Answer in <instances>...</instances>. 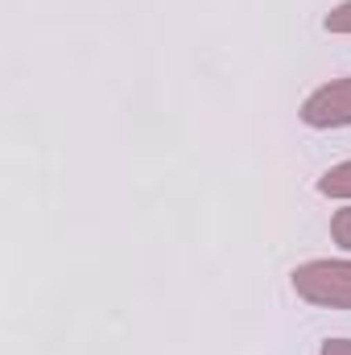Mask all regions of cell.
<instances>
[{
  "instance_id": "cell-1",
  "label": "cell",
  "mask_w": 351,
  "mask_h": 355,
  "mask_svg": "<svg viewBox=\"0 0 351 355\" xmlns=\"http://www.w3.org/2000/svg\"><path fill=\"white\" fill-rule=\"evenodd\" d=\"M298 297L331 310H351V261H306L293 268Z\"/></svg>"
},
{
  "instance_id": "cell-2",
  "label": "cell",
  "mask_w": 351,
  "mask_h": 355,
  "mask_svg": "<svg viewBox=\"0 0 351 355\" xmlns=\"http://www.w3.org/2000/svg\"><path fill=\"white\" fill-rule=\"evenodd\" d=\"M302 120L310 128H348L351 124V79H335L310 91L302 103Z\"/></svg>"
},
{
  "instance_id": "cell-3",
  "label": "cell",
  "mask_w": 351,
  "mask_h": 355,
  "mask_svg": "<svg viewBox=\"0 0 351 355\" xmlns=\"http://www.w3.org/2000/svg\"><path fill=\"white\" fill-rule=\"evenodd\" d=\"M318 190H323L327 198H351V162L331 166L327 174L318 178Z\"/></svg>"
},
{
  "instance_id": "cell-4",
  "label": "cell",
  "mask_w": 351,
  "mask_h": 355,
  "mask_svg": "<svg viewBox=\"0 0 351 355\" xmlns=\"http://www.w3.org/2000/svg\"><path fill=\"white\" fill-rule=\"evenodd\" d=\"M331 240H335L343 252H351V207L335 211V219H331Z\"/></svg>"
},
{
  "instance_id": "cell-5",
  "label": "cell",
  "mask_w": 351,
  "mask_h": 355,
  "mask_svg": "<svg viewBox=\"0 0 351 355\" xmlns=\"http://www.w3.org/2000/svg\"><path fill=\"white\" fill-rule=\"evenodd\" d=\"M327 29H331V33H351V0L335 4V8L327 12Z\"/></svg>"
},
{
  "instance_id": "cell-6",
  "label": "cell",
  "mask_w": 351,
  "mask_h": 355,
  "mask_svg": "<svg viewBox=\"0 0 351 355\" xmlns=\"http://www.w3.org/2000/svg\"><path fill=\"white\" fill-rule=\"evenodd\" d=\"M323 355H351V339H327Z\"/></svg>"
}]
</instances>
